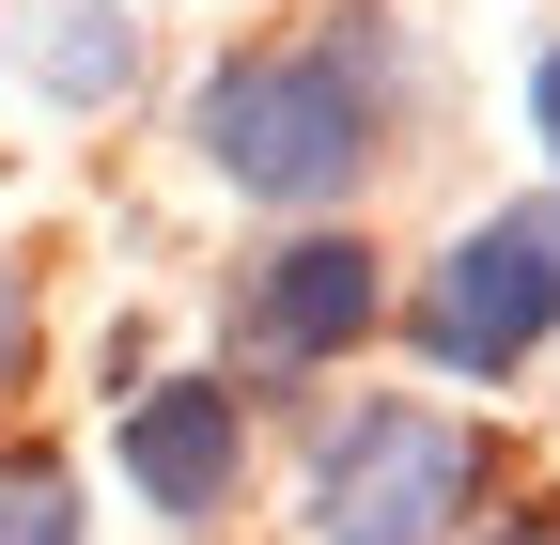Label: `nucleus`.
<instances>
[{
  "instance_id": "1",
  "label": "nucleus",
  "mask_w": 560,
  "mask_h": 545,
  "mask_svg": "<svg viewBox=\"0 0 560 545\" xmlns=\"http://www.w3.org/2000/svg\"><path fill=\"white\" fill-rule=\"evenodd\" d=\"M202 172L312 219L374 172V47H249L202 79Z\"/></svg>"
},
{
  "instance_id": "2",
  "label": "nucleus",
  "mask_w": 560,
  "mask_h": 545,
  "mask_svg": "<svg viewBox=\"0 0 560 545\" xmlns=\"http://www.w3.org/2000/svg\"><path fill=\"white\" fill-rule=\"evenodd\" d=\"M420 359L436 374H482L499 390L514 359H545V327H560V202H499V219H467L436 250V281H420Z\"/></svg>"
},
{
  "instance_id": "3",
  "label": "nucleus",
  "mask_w": 560,
  "mask_h": 545,
  "mask_svg": "<svg viewBox=\"0 0 560 545\" xmlns=\"http://www.w3.org/2000/svg\"><path fill=\"white\" fill-rule=\"evenodd\" d=\"M482 514V452L436 405H359V437L312 484V545H452Z\"/></svg>"
},
{
  "instance_id": "4",
  "label": "nucleus",
  "mask_w": 560,
  "mask_h": 545,
  "mask_svg": "<svg viewBox=\"0 0 560 545\" xmlns=\"http://www.w3.org/2000/svg\"><path fill=\"white\" fill-rule=\"evenodd\" d=\"M125 484L156 499L172 530H202V514H234V467H249V405L219 390V374H172V390H140L125 405Z\"/></svg>"
},
{
  "instance_id": "5",
  "label": "nucleus",
  "mask_w": 560,
  "mask_h": 545,
  "mask_svg": "<svg viewBox=\"0 0 560 545\" xmlns=\"http://www.w3.org/2000/svg\"><path fill=\"white\" fill-rule=\"evenodd\" d=\"M374 250L359 234H296V250H265V281H249V344L265 359H342V344H374Z\"/></svg>"
},
{
  "instance_id": "6",
  "label": "nucleus",
  "mask_w": 560,
  "mask_h": 545,
  "mask_svg": "<svg viewBox=\"0 0 560 545\" xmlns=\"http://www.w3.org/2000/svg\"><path fill=\"white\" fill-rule=\"evenodd\" d=\"M16 62H32L62 109H109L140 79V32L109 16V0H16Z\"/></svg>"
},
{
  "instance_id": "7",
  "label": "nucleus",
  "mask_w": 560,
  "mask_h": 545,
  "mask_svg": "<svg viewBox=\"0 0 560 545\" xmlns=\"http://www.w3.org/2000/svg\"><path fill=\"white\" fill-rule=\"evenodd\" d=\"M0 545H79V484H62L47 452L0 467Z\"/></svg>"
},
{
  "instance_id": "8",
  "label": "nucleus",
  "mask_w": 560,
  "mask_h": 545,
  "mask_svg": "<svg viewBox=\"0 0 560 545\" xmlns=\"http://www.w3.org/2000/svg\"><path fill=\"white\" fill-rule=\"evenodd\" d=\"M16 359H32V297H16V265H0V390H16Z\"/></svg>"
},
{
  "instance_id": "9",
  "label": "nucleus",
  "mask_w": 560,
  "mask_h": 545,
  "mask_svg": "<svg viewBox=\"0 0 560 545\" xmlns=\"http://www.w3.org/2000/svg\"><path fill=\"white\" fill-rule=\"evenodd\" d=\"M529 125H545V156H560V47L529 62Z\"/></svg>"
},
{
  "instance_id": "10",
  "label": "nucleus",
  "mask_w": 560,
  "mask_h": 545,
  "mask_svg": "<svg viewBox=\"0 0 560 545\" xmlns=\"http://www.w3.org/2000/svg\"><path fill=\"white\" fill-rule=\"evenodd\" d=\"M514 545H545V530H514Z\"/></svg>"
}]
</instances>
